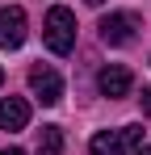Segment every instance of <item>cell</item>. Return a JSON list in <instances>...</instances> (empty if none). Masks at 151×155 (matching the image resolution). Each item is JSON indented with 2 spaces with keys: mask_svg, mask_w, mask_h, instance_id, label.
<instances>
[{
  "mask_svg": "<svg viewBox=\"0 0 151 155\" xmlns=\"http://www.w3.org/2000/svg\"><path fill=\"white\" fill-rule=\"evenodd\" d=\"M42 38H46V46H50L55 54H72V46H76V17H72V8L55 4V8L46 13Z\"/></svg>",
  "mask_w": 151,
  "mask_h": 155,
  "instance_id": "1",
  "label": "cell"
},
{
  "mask_svg": "<svg viewBox=\"0 0 151 155\" xmlns=\"http://www.w3.org/2000/svg\"><path fill=\"white\" fill-rule=\"evenodd\" d=\"M25 8H17V4H8V8H0V46L4 51H17L25 42Z\"/></svg>",
  "mask_w": 151,
  "mask_h": 155,
  "instance_id": "4",
  "label": "cell"
},
{
  "mask_svg": "<svg viewBox=\"0 0 151 155\" xmlns=\"http://www.w3.org/2000/svg\"><path fill=\"white\" fill-rule=\"evenodd\" d=\"M29 88H34V97L42 105H59V97H63V80H59V71L55 67H34L29 71Z\"/></svg>",
  "mask_w": 151,
  "mask_h": 155,
  "instance_id": "5",
  "label": "cell"
},
{
  "mask_svg": "<svg viewBox=\"0 0 151 155\" xmlns=\"http://www.w3.org/2000/svg\"><path fill=\"white\" fill-rule=\"evenodd\" d=\"M38 155H63V130L59 126H42V134H38Z\"/></svg>",
  "mask_w": 151,
  "mask_h": 155,
  "instance_id": "8",
  "label": "cell"
},
{
  "mask_svg": "<svg viewBox=\"0 0 151 155\" xmlns=\"http://www.w3.org/2000/svg\"><path fill=\"white\" fill-rule=\"evenodd\" d=\"M101 42H109V46H126L130 38H134V29H139V17L134 13H109V17H101Z\"/></svg>",
  "mask_w": 151,
  "mask_h": 155,
  "instance_id": "3",
  "label": "cell"
},
{
  "mask_svg": "<svg viewBox=\"0 0 151 155\" xmlns=\"http://www.w3.org/2000/svg\"><path fill=\"white\" fill-rule=\"evenodd\" d=\"M29 126V105L21 97H4L0 101V130H25Z\"/></svg>",
  "mask_w": 151,
  "mask_h": 155,
  "instance_id": "7",
  "label": "cell"
},
{
  "mask_svg": "<svg viewBox=\"0 0 151 155\" xmlns=\"http://www.w3.org/2000/svg\"><path fill=\"white\" fill-rule=\"evenodd\" d=\"M130 71H126L122 63H109V67H101V76H97V88H101V97H126L130 92Z\"/></svg>",
  "mask_w": 151,
  "mask_h": 155,
  "instance_id": "6",
  "label": "cell"
},
{
  "mask_svg": "<svg viewBox=\"0 0 151 155\" xmlns=\"http://www.w3.org/2000/svg\"><path fill=\"white\" fill-rule=\"evenodd\" d=\"M0 84H4V71H0Z\"/></svg>",
  "mask_w": 151,
  "mask_h": 155,
  "instance_id": "13",
  "label": "cell"
},
{
  "mask_svg": "<svg viewBox=\"0 0 151 155\" xmlns=\"http://www.w3.org/2000/svg\"><path fill=\"white\" fill-rule=\"evenodd\" d=\"M0 155H25V151H21V147H4Z\"/></svg>",
  "mask_w": 151,
  "mask_h": 155,
  "instance_id": "10",
  "label": "cell"
},
{
  "mask_svg": "<svg viewBox=\"0 0 151 155\" xmlns=\"http://www.w3.org/2000/svg\"><path fill=\"white\" fill-rule=\"evenodd\" d=\"M143 113L151 117V88H143Z\"/></svg>",
  "mask_w": 151,
  "mask_h": 155,
  "instance_id": "9",
  "label": "cell"
},
{
  "mask_svg": "<svg viewBox=\"0 0 151 155\" xmlns=\"http://www.w3.org/2000/svg\"><path fill=\"white\" fill-rule=\"evenodd\" d=\"M134 155H151V147H139V151H134Z\"/></svg>",
  "mask_w": 151,
  "mask_h": 155,
  "instance_id": "11",
  "label": "cell"
},
{
  "mask_svg": "<svg viewBox=\"0 0 151 155\" xmlns=\"http://www.w3.org/2000/svg\"><path fill=\"white\" fill-rule=\"evenodd\" d=\"M88 4H105V0H88Z\"/></svg>",
  "mask_w": 151,
  "mask_h": 155,
  "instance_id": "12",
  "label": "cell"
},
{
  "mask_svg": "<svg viewBox=\"0 0 151 155\" xmlns=\"http://www.w3.org/2000/svg\"><path fill=\"white\" fill-rule=\"evenodd\" d=\"M143 143V126H122V130H97L88 151L92 155H134Z\"/></svg>",
  "mask_w": 151,
  "mask_h": 155,
  "instance_id": "2",
  "label": "cell"
}]
</instances>
